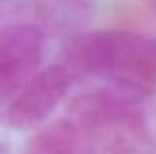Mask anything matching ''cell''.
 I'll return each instance as SVG.
<instances>
[{
    "label": "cell",
    "instance_id": "obj_6",
    "mask_svg": "<svg viewBox=\"0 0 156 154\" xmlns=\"http://www.w3.org/2000/svg\"><path fill=\"white\" fill-rule=\"evenodd\" d=\"M145 2H147V5H149L153 11H156V0H145Z\"/></svg>",
    "mask_w": 156,
    "mask_h": 154
},
{
    "label": "cell",
    "instance_id": "obj_7",
    "mask_svg": "<svg viewBox=\"0 0 156 154\" xmlns=\"http://www.w3.org/2000/svg\"><path fill=\"white\" fill-rule=\"evenodd\" d=\"M0 2H2V0H0Z\"/></svg>",
    "mask_w": 156,
    "mask_h": 154
},
{
    "label": "cell",
    "instance_id": "obj_5",
    "mask_svg": "<svg viewBox=\"0 0 156 154\" xmlns=\"http://www.w3.org/2000/svg\"><path fill=\"white\" fill-rule=\"evenodd\" d=\"M22 154H91L83 132L71 118L58 120L38 131Z\"/></svg>",
    "mask_w": 156,
    "mask_h": 154
},
{
    "label": "cell",
    "instance_id": "obj_3",
    "mask_svg": "<svg viewBox=\"0 0 156 154\" xmlns=\"http://www.w3.org/2000/svg\"><path fill=\"white\" fill-rule=\"evenodd\" d=\"M44 56V37L35 26L9 24L0 27V103L20 93Z\"/></svg>",
    "mask_w": 156,
    "mask_h": 154
},
{
    "label": "cell",
    "instance_id": "obj_2",
    "mask_svg": "<svg viewBox=\"0 0 156 154\" xmlns=\"http://www.w3.org/2000/svg\"><path fill=\"white\" fill-rule=\"evenodd\" d=\"M133 91L94 89L69 105L71 118L83 132L91 154L134 152L147 136V111Z\"/></svg>",
    "mask_w": 156,
    "mask_h": 154
},
{
    "label": "cell",
    "instance_id": "obj_4",
    "mask_svg": "<svg viewBox=\"0 0 156 154\" xmlns=\"http://www.w3.org/2000/svg\"><path fill=\"white\" fill-rule=\"evenodd\" d=\"M71 83L73 69L69 65H53L40 71L9 103V123L15 129H31L38 125L64 100Z\"/></svg>",
    "mask_w": 156,
    "mask_h": 154
},
{
    "label": "cell",
    "instance_id": "obj_1",
    "mask_svg": "<svg viewBox=\"0 0 156 154\" xmlns=\"http://www.w3.org/2000/svg\"><path fill=\"white\" fill-rule=\"evenodd\" d=\"M73 71L111 78L133 93H156V38L131 31H98L67 49Z\"/></svg>",
    "mask_w": 156,
    "mask_h": 154
}]
</instances>
